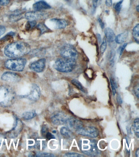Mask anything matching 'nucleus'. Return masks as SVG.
<instances>
[{
  "label": "nucleus",
  "instance_id": "nucleus-3",
  "mask_svg": "<svg viewBox=\"0 0 139 157\" xmlns=\"http://www.w3.org/2000/svg\"><path fill=\"white\" fill-rule=\"evenodd\" d=\"M79 148L84 154L90 156H97L101 154V151L97 147V142L94 140L82 138L79 142Z\"/></svg>",
  "mask_w": 139,
  "mask_h": 157
},
{
  "label": "nucleus",
  "instance_id": "nucleus-34",
  "mask_svg": "<svg viewBox=\"0 0 139 157\" xmlns=\"http://www.w3.org/2000/svg\"><path fill=\"white\" fill-rule=\"evenodd\" d=\"M48 127L46 125H44L41 129V132L42 136H46V134L48 132Z\"/></svg>",
  "mask_w": 139,
  "mask_h": 157
},
{
  "label": "nucleus",
  "instance_id": "nucleus-15",
  "mask_svg": "<svg viewBox=\"0 0 139 157\" xmlns=\"http://www.w3.org/2000/svg\"><path fill=\"white\" fill-rule=\"evenodd\" d=\"M51 6L44 1H40L36 2L33 6V8L36 11H41L42 10L49 9Z\"/></svg>",
  "mask_w": 139,
  "mask_h": 157
},
{
  "label": "nucleus",
  "instance_id": "nucleus-38",
  "mask_svg": "<svg viewBox=\"0 0 139 157\" xmlns=\"http://www.w3.org/2000/svg\"><path fill=\"white\" fill-rule=\"evenodd\" d=\"M134 92H135V95L137 97V98H139V85L137 84V86L135 87L134 89Z\"/></svg>",
  "mask_w": 139,
  "mask_h": 157
},
{
  "label": "nucleus",
  "instance_id": "nucleus-40",
  "mask_svg": "<svg viewBox=\"0 0 139 157\" xmlns=\"http://www.w3.org/2000/svg\"><path fill=\"white\" fill-rule=\"evenodd\" d=\"M98 21L100 25H101V28H102V29H103L104 27V23H103V21H102V20H101V18H98Z\"/></svg>",
  "mask_w": 139,
  "mask_h": 157
},
{
  "label": "nucleus",
  "instance_id": "nucleus-26",
  "mask_svg": "<svg viewBox=\"0 0 139 157\" xmlns=\"http://www.w3.org/2000/svg\"><path fill=\"white\" fill-rule=\"evenodd\" d=\"M34 156L36 157H54L55 155L52 153H46V152H38L35 153Z\"/></svg>",
  "mask_w": 139,
  "mask_h": 157
},
{
  "label": "nucleus",
  "instance_id": "nucleus-45",
  "mask_svg": "<svg viewBox=\"0 0 139 157\" xmlns=\"http://www.w3.org/2000/svg\"><path fill=\"white\" fill-rule=\"evenodd\" d=\"M136 9L137 10V12H139V6H137L136 7Z\"/></svg>",
  "mask_w": 139,
  "mask_h": 157
},
{
  "label": "nucleus",
  "instance_id": "nucleus-43",
  "mask_svg": "<svg viewBox=\"0 0 139 157\" xmlns=\"http://www.w3.org/2000/svg\"><path fill=\"white\" fill-rule=\"evenodd\" d=\"M97 39H98V40H99V42L101 43V35L100 34H97Z\"/></svg>",
  "mask_w": 139,
  "mask_h": 157
},
{
  "label": "nucleus",
  "instance_id": "nucleus-44",
  "mask_svg": "<svg viewBox=\"0 0 139 157\" xmlns=\"http://www.w3.org/2000/svg\"><path fill=\"white\" fill-rule=\"evenodd\" d=\"M135 155L137 157H139V149L138 148L136 151V153H135Z\"/></svg>",
  "mask_w": 139,
  "mask_h": 157
},
{
  "label": "nucleus",
  "instance_id": "nucleus-1",
  "mask_svg": "<svg viewBox=\"0 0 139 157\" xmlns=\"http://www.w3.org/2000/svg\"><path fill=\"white\" fill-rule=\"evenodd\" d=\"M31 47L27 43L17 41L8 44L4 49V54L11 58H17L30 53Z\"/></svg>",
  "mask_w": 139,
  "mask_h": 157
},
{
  "label": "nucleus",
  "instance_id": "nucleus-27",
  "mask_svg": "<svg viewBox=\"0 0 139 157\" xmlns=\"http://www.w3.org/2000/svg\"><path fill=\"white\" fill-rule=\"evenodd\" d=\"M123 0H121L119 2H117L114 6L115 10L117 13H119L122 7V4H123Z\"/></svg>",
  "mask_w": 139,
  "mask_h": 157
},
{
  "label": "nucleus",
  "instance_id": "nucleus-33",
  "mask_svg": "<svg viewBox=\"0 0 139 157\" xmlns=\"http://www.w3.org/2000/svg\"><path fill=\"white\" fill-rule=\"evenodd\" d=\"M110 83L111 84V86L113 91V95H115L116 93V90L115 88V83L114 81L112 78H110Z\"/></svg>",
  "mask_w": 139,
  "mask_h": 157
},
{
  "label": "nucleus",
  "instance_id": "nucleus-4",
  "mask_svg": "<svg viewBox=\"0 0 139 157\" xmlns=\"http://www.w3.org/2000/svg\"><path fill=\"white\" fill-rule=\"evenodd\" d=\"M76 65L75 60L62 58L58 59L56 61L54 67L60 72L68 73L71 72L74 69Z\"/></svg>",
  "mask_w": 139,
  "mask_h": 157
},
{
  "label": "nucleus",
  "instance_id": "nucleus-29",
  "mask_svg": "<svg viewBox=\"0 0 139 157\" xmlns=\"http://www.w3.org/2000/svg\"><path fill=\"white\" fill-rule=\"evenodd\" d=\"M107 40L105 38H104L103 39V41L101 44V54H103L104 53L105 51L107 49Z\"/></svg>",
  "mask_w": 139,
  "mask_h": 157
},
{
  "label": "nucleus",
  "instance_id": "nucleus-7",
  "mask_svg": "<svg viewBox=\"0 0 139 157\" xmlns=\"http://www.w3.org/2000/svg\"><path fill=\"white\" fill-rule=\"evenodd\" d=\"M77 133L81 136L95 138L99 135L98 130L96 128L92 126L81 127L76 131Z\"/></svg>",
  "mask_w": 139,
  "mask_h": 157
},
{
  "label": "nucleus",
  "instance_id": "nucleus-37",
  "mask_svg": "<svg viewBox=\"0 0 139 157\" xmlns=\"http://www.w3.org/2000/svg\"><path fill=\"white\" fill-rule=\"evenodd\" d=\"M6 31V28L4 26L0 25V37L4 34Z\"/></svg>",
  "mask_w": 139,
  "mask_h": 157
},
{
  "label": "nucleus",
  "instance_id": "nucleus-21",
  "mask_svg": "<svg viewBox=\"0 0 139 157\" xmlns=\"http://www.w3.org/2000/svg\"><path fill=\"white\" fill-rule=\"evenodd\" d=\"M37 115L36 112L32 110V111L25 112L22 115L23 118L25 120H31L35 117Z\"/></svg>",
  "mask_w": 139,
  "mask_h": 157
},
{
  "label": "nucleus",
  "instance_id": "nucleus-42",
  "mask_svg": "<svg viewBox=\"0 0 139 157\" xmlns=\"http://www.w3.org/2000/svg\"><path fill=\"white\" fill-rule=\"evenodd\" d=\"M117 101H118V102L119 103V104H121L122 103V99L120 98H119V97H118V99H117Z\"/></svg>",
  "mask_w": 139,
  "mask_h": 157
},
{
  "label": "nucleus",
  "instance_id": "nucleus-47",
  "mask_svg": "<svg viewBox=\"0 0 139 157\" xmlns=\"http://www.w3.org/2000/svg\"><path fill=\"white\" fill-rule=\"evenodd\" d=\"M65 1H67V2H68V1H69L70 0H65Z\"/></svg>",
  "mask_w": 139,
  "mask_h": 157
},
{
  "label": "nucleus",
  "instance_id": "nucleus-5",
  "mask_svg": "<svg viewBox=\"0 0 139 157\" xmlns=\"http://www.w3.org/2000/svg\"><path fill=\"white\" fill-rule=\"evenodd\" d=\"M26 63V59L20 57L7 60L5 63V66L8 69L20 72L24 70Z\"/></svg>",
  "mask_w": 139,
  "mask_h": 157
},
{
  "label": "nucleus",
  "instance_id": "nucleus-36",
  "mask_svg": "<svg viewBox=\"0 0 139 157\" xmlns=\"http://www.w3.org/2000/svg\"><path fill=\"white\" fill-rule=\"evenodd\" d=\"M46 137L48 140H50L51 139H55V137L54 135L50 133L49 132H47L46 135Z\"/></svg>",
  "mask_w": 139,
  "mask_h": 157
},
{
  "label": "nucleus",
  "instance_id": "nucleus-31",
  "mask_svg": "<svg viewBox=\"0 0 139 157\" xmlns=\"http://www.w3.org/2000/svg\"><path fill=\"white\" fill-rule=\"evenodd\" d=\"M92 2L93 7L94 9H96L98 6L101 4L102 0H91Z\"/></svg>",
  "mask_w": 139,
  "mask_h": 157
},
{
  "label": "nucleus",
  "instance_id": "nucleus-17",
  "mask_svg": "<svg viewBox=\"0 0 139 157\" xmlns=\"http://www.w3.org/2000/svg\"><path fill=\"white\" fill-rule=\"evenodd\" d=\"M51 21L55 24L56 28L58 29H64L67 26V22L63 19L53 18L51 19Z\"/></svg>",
  "mask_w": 139,
  "mask_h": 157
},
{
  "label": "nucleus",
  "instance_id": "nucleus-24",
  "mask_svg": "<svg viewBox=\"0 0 139 157\" xmlns=\"http://www.w3.org/2000/svg\"><path fill=\"white\" fill-rule=\"evenodd\" d=\"M139 25L137 24L133 30V36L135 41L138 44L139 41Z\"/></svg>",
  "mask_w": 139,
  "mask_h": 157
},
{
  "label": "nucleus",
  "instance_id": "nucleus-39",
  "mask_svg": "<svg viewBox=\"0 0 139 157\" xmlns=\"http://www.w3.org/2000/svg\"><path fill=\"white\" fill-rule=\"evenodd\" d=\"M105 4L108 7H111L112 5V0H106Z\"/></svg>",
  "mask_w": 139,
  "mask_h": 157
},
{
  "label": "nucleus",
  "instance_id": "nucleus-16",
  "mask_svg": "<svg viewBox=\"0 0 139 157\" xmlns=\"http://www.w3.org/2000/svg\"><path fill=\"white\" fill-rule=\"evenodd\" d=\"M105 35L107 41L109 43L113 42L115 40V36L114 32L110 28H106L104 30Z\"/></svg>",
  "mask_w": 139,
  "mask_h": 157
},
{
  "label": "nucleus",
  "instance_id": "nucleus-46",
  "mask_svg": "<svg viewBox=\"0 0 139 157\" xmlns=\"http://www.w3.org/2000/svg\"><path fill=\"white\" fill-rule=\"evenodd\" d=\"M53 133H56V132H57V131H53Z\"/></svg>",
  "mask_w": 139,
  "mask_h": 157
},
{
  "label": "nucleus",
  "instance_id": "nucleus-22",
  "mask_svg": "<svg viewBox=\"0 0 139 157\" xmlns=\"http://www.w3.org/2000/svg\"><path fill=\"white\" fill-rule=\"evenodd\" d=\"M37 28L40 31L41 34L50 31L49 28L43 23H40L38 25Z\"/></svg>",
  "mask_w": 139,
  "mask_h": 157
},
{
  "label": "nucleus",
  "instance_id": "nucleus-10",
  "mask_svg": "<svg viewBox=\"0 0 139 157\" xmlns=\"http://www.w3.org/2000/svg\"><path fill=\"white\" fill-rule=\"evenodd\" d=\"M68 116L63 112L58 111L53 113L51 117L52 123L56 125H60L65 124L68 118Z\"/></svg>",
  "mask_w": 139,
  "mask_h": 157
},
{
  "label": "nucleus",
  "instance_id": "nucleus-8",
  "mask_svg": "<svg viewBox=\"0 0 139 157\" xmlns=\"http://www.w3.org/2000/svg\"><path fill=\"white\" fill-rule=\"evenodd\" d=\"M48 17V14L46 12L41 11H31L27 12L25 17L29 21H36L46 19Z\"/></svg>",
  "mask_w": 139,
  "mask_h": 157
},
{
  "label": "nucleus",
  "instance_id": "nucleus-14",
  "mask_svg": "<svg viewBox=\"0 0 139 157\" xmlns=\"http://www.w3.org/2000/svg\"><path fill=\"white\" fill-rule=\"evenodd\" d=\"M3 81L9 82H18L21 79L19 75L14 72H6L3 73L2 76Z\"/></svg>",
  "mask_w": 139,
  "mask_h": 157
},
{
  "label": "nucleus",
  "instance_id": "nucleus-19",
  "mask_svg": "<svg viewBox=\"0 0 139 157\" xmlns=\"http://www.w3.org/2000/svg\"><path fill=\"white\" fill-rule=\"evenodd\" d=\"M22 12L20 11H16L9 17V19L10 21L13 22H16L20 20L23 18L22 14Z\"/></svg>",
  "mask_w": 139,
  "mask_h": 157
},
{
  "label": "nucleus",
  "instance_id": "nucleus-11",
  "mask_svg": "<svg viewBox=\"0 0 139 157\" xmlns=\"http://www.w3.org/2000/svg\"><path fill=\"white\" fill-rule=\"evenodd\" d=\"M41 94V90L39 87L37 85L33 84L31 86L30 93L27 95L23 96V97L30 100L36 101L39 99Z\"/></svg>",
  "mask_w": 139,
  "mask_h": 157
},
{
  "label": "nucleus",
  "instance_id": "nucleus-25",
  "mask_svg": "<svg viewBox=\"0 0 139 157\" xmlns=\"http://www.w3.org/2000/svg\"><path fill=\"white\" fill-rule=\"evenodd\" d=\"M71 83L73 85L75 86L77 88L80 90L82 91L83 92H85L83 87L82 86L80 82L79 81H78L77 80L75 79H73L71 81Z\"/></svg>",
  "mask_w": 139,
  "mask_h": 157
},
{
  "label": "nucleus",
  "instance_id": "nucleus-13",
  "mask_svg": "<svg viewBox=\"0 0 139 157\" xmlns=\"http://www.w3.org/2000/svg\"><path fill=\"white\" fill-rule=\"evenodd\" d=\"M46 66V59H41L30 64V68L32 71L39 73L43 72Z\"/></svg>",
  "mask_w": 139,
  "mask_h": 157
},
{
  "label": "nucleus",
  "instance_id": "nucleus-30",
  "mask_svg": "<svg viewBox=\"0 0 139 157\" xmlns=\"http://www.w3.org/2000/svg\"><path fill=\"white\" fill-rule=\"evenodd\" d=\"M36 21H29L26 24V29L30 30L34 28L36 26Z\"/></svg>",
  "mask_w": 139,
  "mask_h": 157
},
{
  "label": "nucleus",
  "instance_id": "nucleus-32",
  "mask_svg": "<svg viewBox=\"0 0 139 157\" xmlns=\"http://www.w3.org/2000/svg\"><path fill=\"white\" fill-rule=\"evenodd\" d=\"M115 52L114 50H112L110 52V54L109 56V59L110 61L112 63H113V62H114V59L115 58Z\"/></svg>",
  "mask_w": 139,
  "mask_h": 157
},
{
  "label": "nucleus",
  "instance_id": "nucleus-23",
  "mask_svg": "<svg viewBox=\"0 0 139 157\" xmlns=\"http://www.w3.org/2000/svg\"><path fill=\"white\" fill-rule=\"evenodd\" d=\"M133 129L135 136L137 138L139 137V120L138 118H137L134 120L133 124Z\"/></svg>",
  "mask_w": 139,
  "mask_h": 157
},
{
  "label": "nucleus",
  "instance_id": "nucleus-12",
  "mask_svg": "<svg viewBox=\"0 0 139 157\" xmlns=\"http://www.w3.org/2000/svg\"><path fill=\"white\" fill-rule=\"evenodd\" d=\"M65 124L66 125L67 127L71 131L75 130L76 131L83 126V124L82 121L73 117L68 118L66 121Z\"/></svg>",
  "mask_w": 139,
  "mask_h": 157
},
{
  "label": "nucleus",
  "instance_id": "nucleus-18",
  "mask_svg": "<svg viewBox=\"0 0 139 157\" xmlns=\"http://www.w3.org/2000/svg\"><path fill=\"white\" fill-rule=\"evenodd\" d=\"M128 36V32H126L121 34H118L115 36V41L118 44H121L124 42L126 40Z\"/></svg>",
  "mask_w": 139,
  "mask_h": 157
},
{
  "label": "nucleus",
  "instance_id": "nucleus-41",
  "mask_svg": "<svg viewBox=\"0 0 139 157\" xmlns=\"http://www.w3.org/2000/svg\"><path fill=\"white\" fill-rule=\"evenodd\" d=\"M127 45V43H125V44H124V45L122 46L120 50V55H121L122 54H123V52L124 51V49H125V48L126 47Z\"/></svg>",
  "mask_w": 139,
  "mask_h": 157
},
{
  "label": "nucleus",
  "instance_id": "nucleus-9",
  "mask_svg": "<svg viewBox=\"0 0 139 157\" xmlns=\"http://www.w3.org/2000/svg\"><path fill=\"white\" fill-rule=\"evenodd\" d=\"M24 128V124L21 120L16 118L15 125L13 128L6 134L7 137L11 138H14L17 137L21 132Z\"/></svg>",
  "mask_w": 139,
  "mask_h": 157
},
{
  "label": "nucleus",
  "instance_id": "nucleus-28",
  "mask_svg": "<svg viewBox=\"0 0 139 157\" xmlns=\"http://www.w3.org/2000/svg\"><path fill=\"white\" fill-rule=\"evenodd\" d=\"M64 157H84V155L79 153H74V152H68L66 153L64 155Z\"/></svg>",
  "mask_w": 139,
  "mask_h": 157
},
{
  "label": "nucleus",
  "instance_id": "nucleus-35",
  "mask_svg": "<svg viewBox=\"0 0 139 157\" xmlns=\"http://www.w3.org/2000/svg\"><path fill=\"white\" fill-rule=\"evenodd\" d=\"M10 1L9 0H0V6H6L9 4Z\"/></svg>",
  "mask_w": 139,
  "mask_h": 157
},
{
  "label": "nucleus",
  "instance_id": "nucleus-2",
  "mask_svg": "<svg viewBox=\"0 0 139 157\" xmlns=\"http://www.w3.org/2000/svg\"><path fill=\"white\" fill-rule=\"evenodd\" d=\"M16 94L12 87L6 85L0 86V106L9 107L14 104Z\"/></svg>",
  "mask_w": 139,
  "mask_h": 157
},
{
  "label": "nucleus",
  "instance_id": "nucleus-6",
  "mask_svg": "<svg viewBox=\"0 0 139 157\" xmlns=\"http://www.w3.org/2000/svg\"><path fill=\"white\" fill-rule=\"evenodd\" d=\"M60 54L63 58L74 60L76 59L78 56L77 50L74 46L69 44L64 45L62 48Z\"/></svg>",
  "mask_w": 139,
  "mask_h": 157
},
{
  "label": "nucleus",
  "instance_id": "nucleus-20",
  "mask_svg": "<svg viewBox=\"0 0 139 157\" xmlns=\"http://www.w3.org/2000/svg\"><path fill=\"white\" fill-rule=\"evenodd\" d=\"M60 132L63 137L66 138H70L73 136L72 132L68 127H62L60 130Z\"/></svg>",
  "mask_w": 139,
  "mask_h": 157
}]
</instances>
